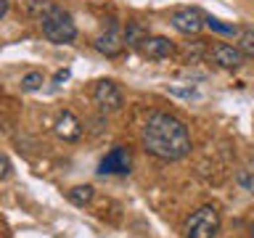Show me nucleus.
<instances>
[{"instance_id": "obj_1", "label": "nucleus", "mask_w": 254, "mask_h": 238, "mask_svg": "<svg viewBox=\"0 0 254 238\" xmlns=\"http://www.w3.org/2000/svg\"><path fill=\"white\" fill-rule=\"evenodd\" d=\"M140 143L151 156L164 162H178L190 154V132L178 117L154 111L140 130Z\"/></svg>"}, {"instance_id": "obj_2", "label": "nucleus", "mask_w": 254, "mask_h": 238, "mask_svg": "<svg viewBox=\"0 0 254 238\" xmlns=\"http://www.w3.org/2000/svg\"><path fill=\"white\" fill-rule=\"evenodd\" d=\"M37 21H40L43 35L51 40V43H56V45L71 43V40L77 37V27H74V21H71V16L64 11V8L53 5V3L37 16Z\"/></svg>"}, {"instance_id": "obj_3", "label": "nucleus", "mask_w": 254, "mask_h": 238, "mask_svg": "<svg viewBox=\"0 0 254 238\" xmlns=\"http://www.w3.org/2000/svg\"><path fill=\"white\" fill-rule=\"evenodd\" d=\"M220 230V212L214 206H201L186 220V238H214Z\"/></svg>"}, {"instance_id": "obj_4", "label": "nucleus", "mask_w": 254, "mask_h": 238, "mask_svg": "<svg viewBox=\"0 0 254 238\" xmlns=\"http://www.w3.org/2000/svg\"><path fill=\"white\" fill-rule=\"evenodd\" d=\"M93 98H95V103H98L103 111H109V114L119 111V109H122V103H125L122 90H119V87L111 82V79H101V82H95Z\"/></svg>"}, {"instance_id": "obj_5", "label": "nucleus", "mask_w": 254, "mask_h": 238, "mask_svg": "<svg viewBox=\"0 0 254 238\" xmlns=\"http://www.w3.org/2000/svg\"><path fill=\"white\" fill-rule=\"evenodd\" d=\"M172 27L183 35H198L204 29V13L198 8H175L172 11Z\"/></svg>"}, {"instance_id": "obj_6", "label": "nucleus", "mask_w": 254, "mask_h": 238, "mask_svg": "<svg viewBox=\"0 0 254 238\" xmlns=\"http://www.w3.org/2000/svg\"><path fill=\"white\" fill-rule=\"evenodd\" d=\"M130 167H132L130 151H127L125 146H117V148H111L109 154L103 156L98 172L101 175H127V172H130Z\"/></svg>"}, {"instance_id": "obj_7", "label": "nucleus", "mask_w": 254, "mask_h": 238, "mask_svg": "<svg viewBox=\"0 0 254 238\" xmlns=\"http://www.w3.org/2000/svg\"><path fill=\"white\" fill-rule=\"evenodd\" d=\"M95 51L109 56V59H114V56H119L125 51V37H122V32H119L117 24H111L103 35L95 37Z\"/></svg>"}, {"instance_id": "obj_8", "label": "nucleus", "mask_w": 254, "mask_h": 238, "mask_svg": "<svg viewBox=\"0 0 254 238\" xmlns=\"http://www.w3.org/2000/svg\"><path fill=\"white\" fill-rule=\"evenodd\" d=\"M212 61L222 69H238L244 63V53L236 45L217 43V45H212Z\"/></svg>"}, {"instance_id": "obj_9", "label": "nucleus", "mask_w": 254, "mask_h": 238, "mask_svg": "<svg viewBox=\"0 0 254 238\" xmlns=\"http://www.w3.org/2000/svg\"><path fill=\"white\" fill-rule=\"evenodd\" d=\"M138 51H140V56H146V59L159 61V59H167V56L172 53V43L162 35H146L143 43L138 45Z\"/></svg>"}, {"instance_id": "obj_10", "label": "nucleus", "mask_w": 254, "mask_h": 238, "mask_svg": "<svg viewBox=\"0 0 254 238\" xmlns=\"http://www.w3.org/2000/svg\"><path fill=\"white\" fill-rule=\"evenodd\" d=\"M56 135H59L61 140H79V135H82V124H79V119L71 114V111H64L59 114L56 119Z\"/></svg>"}, {"instance_id": "obj_11", "label": "nucleus", "mask_w": 254, "mask_h": 238, "mask_svg": "<svg viewBox=\"0 0 254 238\" xmlns=\"http://www.w3.org/2000/svg\"><path fill=\"white\" fill-rule=\"evenodd\" d=\"M148 32H146V27L143 24H138V21H130L127 24V29H125V45H130V48H138L140 43H143V37H146Z\"/></svg>"}, {"instance_id": "obj_12", "label": "nucleus", "mask_w": 254, "mask_h": 238, "mask_svg": "<svg viewBox=\"0 0 254 238\" xmlns=\"http://www.w3.org/2000/svg\"><path fill=\"white\" fill-rule=\"evenodd\" d=\"M66 196H69V201L74 206H85V204L93 201V188L90 185H74Z\"/></svg>"}, {"instance_id": "obj_13", "label": "nucleus", "mask_w": 254, "mask_h": 238, "mask_svg": "<svg viewBox=\"0 0 254 238\" xmlns=\"http://www.w3.org/2000/svg\"><path fill=\"white\" fill-rule=\"evenodd\" d=\"M204 27H209L212 32H220V35H236V27L233 24H222L220 19H214V16H204Z\"/></svg>"}, {"instance_id": "obj_14", "label": "nucleus", "mask_w": 254, "mask_h": 238, "mask_svg": "<svg viewBox=\"0 0 254 238\" xmlns=\"http://www.w3.org/2000/svg\"><path fill=\"white\" fill-rule=\"evenodd\" d=\"M37 87H43V74H40V71H29V74L21 77V90L35 93Z\"/></svg>"}, {"instance_id": "obj_15", "label": "nucleus", "mask_w": 254, "mask_h": 238, "mask_svg": "<svg viewBox=\"0 0 254 238\" xmlns=\"http://www.w3.org/2000/svg\"><path fill=\"white\" fill-rule=\"evenodd\" d=\"M236 48L244 56H254V29H241V43Z\"/></svg>"}, {"instance_id": "obj_16", "label": "nucleus", "mask_w": 254, "mask_h": 238, "mask_svg": "<svg viewBox=\"0 0 254 238\" xmlns=\"http://www.w3.org/2000/svg\"><path fill=\"white\" fill-rule=\"evenodd\" d=\"M170 93L183 95V98H193V95H196V87H178V85H170Z\"/></svg>"}, {"instance_id": "obj_17", "label": "nucleus", "mask_w": 254, "mask_h": 238, "mask_svg": "<svg viewBox=\"0 0 254 238\" xmlns=\"http://www.w3.org/2000/svg\"><path fill=\"white\" fill-rule=\"evenodd\" d=\"M238 182H241V185H246V188L254 193V175H252V172H241V175H238Z\"/></svg>"}, {"instance_id": "obj_18", "label": "nucleus", "mask_w": 254, "mask_h": 238, "mask_svg": "<svg viewBox=\"0 0 254 238\" xmlns=\"http://www.w3.org/2000/svg\"><path fill=\"white\" fill-rule=\"evenodd\" d=\"M8 175H11V162L5 156H0V180H5Z\"/></svg>"}, {"instance_id": "obj_19", "label": "nucleus", "mask_w": 254, "mask_h": 238, "mask_svg": "<svg viewBox=\"0 0 254 238\" xmlns=\"http://www.w3.org/2000/svg\"><path fill=\"white\" fill-rule=\"evenodd\" d=\"M66 79H69V69H64V71H59V74L53 77V82L61 85V82H66Z\"/></svg>"}, {"instance_id": "obj_20", "label": "nucleus", "mask_w": 254, "mask_h": 238, "mask_svg": "<svg viewBox=\"0 0 254 238\" xmlns=\"http://www.w3.org/2000/svg\"><path fill=\"white\" fill-rule=\"evenodd\" d=\"M5 8H8V0H0V16L5 13Z\"/></svg>"}, {"instance_id": "obj_21", "label": "nucleus", "mask_w": 254, "mask_h": 238, "mask_svg": "<svg viewBox=\"0 0 254 238\" xmlns=\"http://www.w3.org/2000/svg\"><path fill=\"white\" fill-rule=\"evenodd\" d=\"M249 233H252V238H254V222H252V228H249Z\"/></svg>"}, {"instance_id": "obj_22", "label": "nucleus", "mask_w": 254, "mask_h": 238, "mask_svg": "<svg viewBox=\"0 0 254 238\" xmlns=\"http://www.w3.org/2000/svg\"><path fill=\"white\" fill-rule=\"evenodd\" d=\"M0 238H3V230H0Z\"/></svg>"}]
</instances>
